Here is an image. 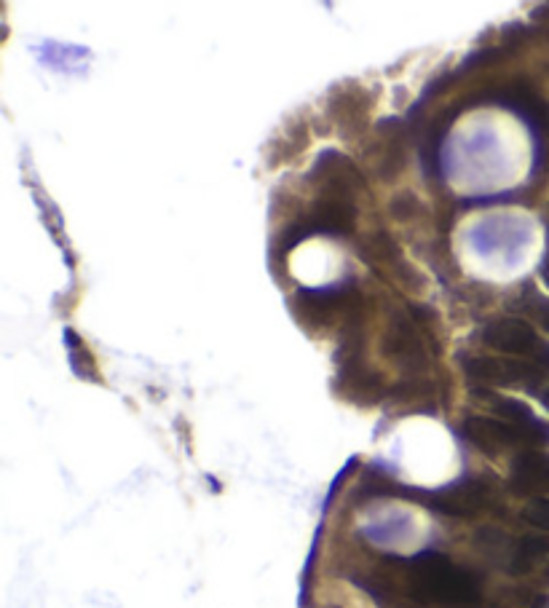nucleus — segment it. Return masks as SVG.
<instances>
[{"label":"nucleus","instance_id":"nucleus-2","mask_svg":"<svg viewBox=\"0 0 549 608\" xmlns=\"http://www.w3.org/2000/svg\"><path fill=\"white\" fill-rule=\"evenodd\" d=\"M405 496H416L418 501H424L426 507L437 509L442 515H453V517H472L477 515L480 509L488 504L491 499V491L483 480H461V483H453L442 491H400Z\"/></svg>","mask_w":549,"mask_h":608},{"label":"nucleus","instance_id":"nucleus-10","mask_svg":"<svg viewBox=\"0 0 549 608\" xmlns=\"http://www.w3.org/2000/svg\"><path fill=\"white\" fill-rule=\"evenodd\" d=\"M549 552V539L544 536H523L520 542L515 544V555H512V563H509V574H525L531 563L541 555Z\"/></svg>","mask_w":549,"mask_h":608},{"label":"nucleus","instance_id":"nucleus-4","mask_svg":"<svg viewBox=\"0 0 549 608\" xmlns=\"http://www.w3.org/2000/svg\"><path fill=\"white\" fill-rule=\"evenodd\" d=\"M466 375L475 378L480 384L491 386H515V384H528L539 378V370L525 362H501L493 357H475L466 359Z\"/></svg>","mask_w":549,"mask_h":608},{"label":"nucleus","instance_id":"nucleus-8","mask_svg":"<svg viewBox=\"0 0 549 608\" xmlns=\"http://www.w3.org/2000/svg\"><path fill=\"white\" fill-rule=\"evenodd\" d=\"M509 485H512V491L520 493V496H528V493L549 488V456L536 453V450L520 453L515 464H512Z\"/></svg>","mask_w":549,"mask_h":608},{"label":"nucleus","instance_id":"nucleus-1","mask_svg":"<svg viewBox=\"0 0 549 608\" xmlns=\"http://www.w3.org/2000/svg\"><path fill=\"white\" fill-rule=\"evenodd\" d=\"M416 595L440 603H475L480 600V582L464 568L453 566L437 552H424L408 563Z\"/></svg>","mask_w":549,"mask_h":608},{"label":"nucleus","instance_id":"nucleus-3","mask_svg":"<svg viewBox=\"0 0 549 608\" xmlns=\"http://www.w3.org/2000/svg\"><path fill=\"white\" fill-rule=\"evenodd\" d=\"M354 220H357V212H354V207H351L349 201H341V199H327V201H319L317 207H314V212L306 217V223L300 225L303 231H295V234L284 242V250L287 247H292L295 242H300V239H306L308 234H349L351 228H354Z\"/></svg>","mask_w":549,"mask_h":608},{"label":"nucleus","instance_id":"nucleus-5","mask_svg":"<svg viewBox=\"0 0 549 608\" xmlns=\"http://www.w3.org/2000/svg\"><path fill=\"white\" fill-rule=\"evenodd\" d=\"M464 434L466 440L472 442L475 448H480L485 456H496L501 450L512 445V442H520L517 432L507 421H493V418L485 416H472L464 421Z\"/></svg>","mask_w":549,"mask_h":608},{"label":"nucleus","instance_id":"nucleus-16","mask_svg":"<svg viewBox=\"0 0 549 608\" xmlns=\"http://www.w3.org/2000/svg\"><path fill=\"white\" fill-rule=\"evenodd\" d=\"M541 405H544V408L549 410V389L544 394H541Z\"/></svg>","mask_w":549,"mask_h":608},{"label":"nucleus","instance_id":"nucleus-13","mask_svg":"<svg viewBox=\"0 0 549 608\" xmlns=\"http://www.w3.org/2000/svg\"><path fill=\"white\" fill-rule=\"evenodd\" d=\"M533 354H536V362H539V365L549 367V343H536Z\"/></svg>","mask_w":549,"mask_h":608},{"label":"nucleus","instance_id":"nucleus-12","mask_svg":"<svg viewBox=\"0 0 549 608\" xmlns=\"http://www.w3.org/2000/svg\"><path fill=\"white\" fill-rule=\"evenodd\" d=\"M531 311L536 314V319L541 322V327L549 333V300L547 298H539V295H533L531 298Z\"/></svg>","mask_w":549,"mask_h":608},{"label":"nucleus","instance_id":"nucleus-7","mask_svg":"<svg viewBox=\"0 0 549 608\" xmlns=\"http://www.w3.org/2000/svg\"><path fill=\"white\" fill-rule=\"evenodd\" d=\"M496 413L507 421L517 432L520 442H536V445H549V424L531 413V408L520 400H499L496 397Z\"/></svg>","mask_w":549,"mask_h":608},{"label":"nucleus","instance_id":"nucleus-9","mask_svg":"<svg viewBox=\"0 0 549 608\" xmlns=\"http://www.w3.org/2000/svg\"><path fill=\"white\" fill-rule=\"evenodd\" d=\"M475 542L488 558L496 560L499 566L509 568L512 555H515V542H512L507 534H501L499 528H480L475 536Z\"/></svg>","mask_w":549,"mask_h":608},{"label":"nucleus","instance_id":"nucleus-14","mask_svg":"<svg viewBox=\"0 0 549 608\" xmlns=\"http://www.w3.org/2000/svg\"><path fill=\"white\" fill-rule=\"evenodd\" d=\"M541 276H544V282L549 284V255L544 258V263H541Z\"/></svg>","mask_w":549,"mask_h":608},{"label":"nucleus","instance_id":"nucleus-11","mask_svg":"<svg viewBox=\"0 0 549 608\" xmlns=\"http://www.w3.org/2000/svg\"><path fill=\"white\" fill-rule=\"evenodd\" d=\"M525 523H531L533 528H544L549 531V499H531L528 507L523 509Z\"/></svg>","mask_w":549,"mask_h":608},{"label":"nucleus","instance_id":"nucleus-15","mask_svg":"<svg viewBox=\"0 0 549 608\" xmlns=\"http://www.w3.org/2000/svg\"><path fill=\"white\" fill-rule=\"evenodd\" d=\"M533 608H549V598H539L536 600V606Z\"/></svg>","mask_w":549,"mask_h":608},{"label":"nucleus","instance_id":"nucleus-6","mask_svg":"<svg viewBox=\"0 0 549 608\" xmlns=\"http://www.w3.org/2000/svg\"><path fill=\"white\" fill-rule=\"evenodd\" d=\"M483 341L504 354H525L536 349V333L523 319H501L485 327Z\"/></svg>","mask_w":549,"mask_h":608}]
</instances>
